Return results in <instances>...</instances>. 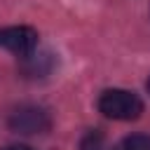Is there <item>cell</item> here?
<instances>
[{
    "label": "cell",
    "mask_w": 150,
    "mask_h": 150,
    "mask_svg": "<svg viewBox=\"0 0 150 150\" xmlns=\"http://www.w3.org/2000/svg\"><path fill=\"white\" fill-rule=\"evenodd\" d=\"M98 110L108 117V120H120V122H129V120H138L143 112V101L127 89H105L98 96Z\"/></svg>",
    "instance_id": "obj_1"
},
{
    "label": "cell",
    "mask_w": 150,
    "mask_h": 150,
    "mask_svg": "<svg viewBox=\"0 0 150 150\" xmlns=\"http://www.w3.org/2000/svg\"><path fill=\"white\" fill-rule=\"evenodd\" d=\"M7 127L16 134H23V136H35V134H47L52 129V117L45 108L40 105H19L9 112L7 117Z\"/></svg>",
    "instance_id": "obj_2"
},
{
    "label": "cell",
    "mask_w": 150,
    "mask_h": 150,
    "mask_svg": "<svg viewBox=\"0 0 150 150\" xmlns=\"http://www.w3.org/2000/svg\"><path fill=\"white\" fill-rule=\"evenodd\" d=\"M0 47L19 59L30 56L38 49V30L30 26H7L0 28Z\"/></svg>",
    "instance_id": "obj_3"
},
{
    "label": "cell",
    "mask_w": 150,
    "mask_h": 150,
    "mask_svg": "<svg viewBox=\"0 0 150 150\" xmlns=\"http://www.w3.org/2000/svg\"><path fill=\"white\" fill-rule=\"evenodd\" d=\"M112 150H150V136H148V134H131V136H124Z\"/></svg>",
    "instance_id": "obj_4"
},
{
    "label": "cell",
    "mask_w": 150,
    "mask_h": 150,
    "mask_svg": "<svg viewBox=\"0 0 150 150\" xmlns=\"http://www.w3.org/2000/svg\"><path fill=\"white\" fill-rule=\"evenodd\" d=\"M80 150H103V136L98 131L84 134V138L80 141Z\"/></svg>",
    "instance_id": "obj_5"
},
{
    "label": "cell",
    "mask_w": 150,
    "mask_h": 150,
    "mask_svg": "<svg viewBox=\"0 0 150 150\" xmlns=\"http://www.w3.org/2000/svg\"><path fill=\"white\" fill-rule=\"evenodd\" d=\"M0 150H33V148H28V145H5Z\"/></svg>",
    "instance_id": "obj_6"
},
{
    "label": "cell",
    "mask_w": 150,
    "mask_h": 150,
    "mask_svg": "<svg viewBox=\"0 0 150 150\" xmlns=\"http://www.w3.org/2000/svg\"><path fill=\"white\" fill-rule=\"evenodd\" d=\"M145 87H148V91H150V77H148V84H145Z\"/></svg>",
    "instance_id": "obj_7"
}]
</instances>
